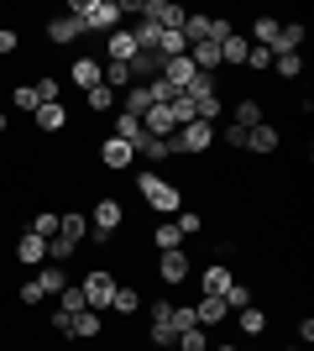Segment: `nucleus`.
I'll use <instances>...</instances> for the list:
<instances>
[{
    "label": "nucleus",
    "mask_w": 314,
    "mask_h": 351,
    "mask_svg": "<svg viewBox=\"0 0 314 351\" xmlns=\"http://www.w3.org/2000/svg\"><path fill=\"white\" fill-rule=\"evenodd\" d=\"M136 194L147 199L152 215H163V220H173L183 210V184H168L157 168H142V173H136Z\"/></svg>",
    "instance_id": "f257e3e1"
},
{
    "label": "nucleus",
    "mask_w": 314,
    "mask_h": 351,
    "mask_svg": "<svg viewBox=\"0 0 314 351\" xmlns=\"http://www.w3.org/2000/svg\"><path fill=\"white\" fill-rule=\"evenodd\" d=\"M209 147H215V126H205V121H189L173 132V158H205Z\"/></svg>",
    "instance_id": "f03ea898"
},
{
    "label": "nucleus",
    "mask_w": 314,
    "mask_h": 351,
    "mask_svg": "<svg viewBox=\"0 0 314 351\" xmlns=\"http://www.w3.org/2000/svg\"><path fill=\"white\" fill-rule=\"evenodd\" d=\"M116 289H120V278L110 273V267H90V273H84V283H79V293H84V304H90V309H110Z\"/></svg>",
    "instance_id": "7ed1b4c3"
},
{
    "label": "nucleus",
    "mask_w": 314,
    "mask_h": 351,
    "mask_svg": "<svg viewBox=\"0 0 314 351\" xmlns=\"http://www.w3.org/2000/svg\"><path fill=\"white\" fill-rule=\"evenodd\" d=\"M136 16H142V21H152L157 32H179L189 11H183L179 0H142V5H136Z\"/></svg>",
    "instance_id": "20e7f679"
},
{
    "label": "nucleus",
    "mask_w": 314,
    "mask_h": 351,
    "mask_svg": "<svg viewBox=\"0 0 314 351\" xmlns=\"http://www.w3.org/2000/svg\"><path fill=\"white\" fill-rule=\"evenodd\" d=\"M94 162H100L105 173H126L136 162V147L120 142V136H100V147H94Z\"/></svg>",
    "instance_id": "39448f33"
},
{
    "label": "nucleus",
    "mask_w": 314,
    "mask_h": 351,
    "mask_svg": "<svg viewBox=\"0 0 314 351\" xmlns=\"http://www.w3.org/2000/svg\"><path fill=\"white\" fill-rule=\"evenodd\" d=\"M189 273H194V263H189V252H183V247H173V252L157 257V283H163V289H183Z\"/></svg>",
    "instance_id": "423d86ee"
},
{
    "label": "nucleus",
    "mask_w": 314,
    "mask_h": 351,
    "mask_svg": "<svg viewBox=\"0 0 314 351\" xmlns=\"http://www.w3.org/2000/svg\"><path fill=\"white\" fill-rule=\"evenodd\" d=\"M262 121H267V105H262V95H236V100H231V126L252 132V126H262Z\"/></svg>",
    "instance_id": "0eeeda50"
},
{
    "label": "nucleus",
    "mask_w": 314,
    "mask_h": 351,
    "mask_svg": "<svg viewBox=\"0 0 314 351\" xmlns=\"http://www.w3.org/2000/svg\"><path fill=\"white\" fill-rule=\"evenodd\" d=\"M42 32H47V43H53V47H79L84 37H90V32L79 27V16H47Z\"/></svg>",
    "instance_id": "6e6552de"
},
{
    "label": "nucleus",
    "mask_w": 314,
    "mask_h": 351,
    "mask_svg": "<svg viewBox=\"0 0 314 351\" xmlns=\"http://www.w3.org/2000/svg\"><path fill=\"white\" fill-rule=\"evenodd\" d=\"M278 147H283V132H278V121H272V116L246 132V152H257V158H272Z\"/></svg>",
    "instance_id": "1a4fd4ad"
},
{
    "label": "nucleus",
    "mask_w": 314,
    "mask_h": 351,
    "mask_svg": "<svg viewBox=\"0 0 314 351\" xmlns=\"http://www.w3.org/2000/svg\"><path fill=\"white\" fill-rule=\"evenodd\" d=\"M11 257H16L21 267H42V263H47V241H42V236H31V231H16Z\"/></svg>",
    "instance_id": "9d476101"
},
{
    "label": "nucleus",
    "mask_w": 314,
    "mask_h": 351,
    "mask_svg": "<svg viewBox=\"0 0 314 351\" xmlns=\"http://www.w3.org/2000/svg\"><path fill=\"white\" fill-rule=\"evenodd\" d=\"M189 309H194V325H199V330H215V325H225V320H231L225 299H215V293H199V299H194Z\"/></svg>",
    "instance_id": "9b49d317"
},
{
    "label": "nucleus",
    "mask_w": 314,
    "mask_h": 351,
    "mask_svg": "<svg viewBox=\"0 0 314 351\" xmlns=\"http://www.w3.org/2000/svg\"><path fill=\"white\" fill-rule=\"evenodd\" d=\"M68 105H37V116H31V126H37V136H58L68 132Z\"/></svg>",
    "instance_id": "f8f14e48"
},
{
    "label": "nucleus",
    "mask_w": 314,
    "mask_h": 351,
    "mask_svg": "<svg viewBox=\"0 0 314 351\" xmlns=\"http://www.w3.org/2000/svg\"><path fill=\"white\" fill-rule=\"evenodd\" d=\"M142 309H147L142 289H136V283H120V289H116V299H110V315H116V320H136Z\"/></svg>",
    "instance_id": "ddd939ff"
},
{
    "label": "nucleus",
    "mask_w": 314,
    "mask_h": 351,
    "mask_svg": "<svg viewBox=\"0 0 314 351\" xmlns=\"http://www.w3.org/2000/svg\"><path fill=\"white\" fill-rule=\"evenodd\" d=\"M100 73H105V58H90V53H79L74 63H68V79H74L84 95H90L94 84H100Z\"/></svg>",
    "instance_id": "4468645a"
},
{
    "label": "nucleus",
    "mask_w": 314,
    "mask_h": 351,
    "mask_svg": "<svg viewBox=\"0 0 314 351\" xmlns=\"http://www.w3.org/2000/svg\"><path fill=\"white\" fill-rule=\"evenodd\" d=\"M131 147H136V158H147V168H157V162L173 158V136H147V132H142Z\"/></svg>",
    "instance_id": "2eb2a0df"
},
{
    "label": "nucleus",
    "mask_w": 314,
    "mask_h": 351,
    "mask_svg": "<svg viewBox=\"0 0 314 351\" xmlns=\"http://www.w3.org/2000/svg\"><path fill=\"white\" fill-rule=\"evenodd\" d=\"M231 283H236V267H225V263H209L205 273H199V293H215V299H220Z\"/></svg>",
    "instance_id": "dca6fc26"
},
{
    "label": "nucleus",
    "mask_w": 314,
    "mask_h": 351,
    "mask_svg": "<svg viewBox=\"0 0 314 351\" xmlns=\"http://www.w3.org/2000/svg\"><path fill=\"white\" fill-rule=\"evenodd\" d=\"M246 53H252L246 32H231V37L220 43V69H246Z\"/></svg>",
    "instance_id": "f3484780"
},
{
    "label": "nucleus",
    "mask_w": 314,
    "mask_h": 351,
    "mask_svg": "<svg viewBox=\"0 0 314 351\" xmlns=\"http://www.w3.org/2000/svg\"><path fill=\"white\" fill-rule=\"evenodd\" d=\"M58 236H68V241H90V215L84 210H58Z\"/></svg>",
    "instance_id": "a211bd4d"
},
{
    "label": "nucleus",
    "mask_w": 314,
    "mask_h": 351,
    "mask_svg": "<svg viewBox=\"0 0 314 351\" xmlns=\"http://www.w3.org/2000/svg\"><path fill=\"white\" fill-rule=\"evenodd\" d=\"M105 336V315H100V309H79V315H74V336H68V341H100Z\"/></svg>",
    "instance_id": "6ab92c4d"
},
{
    "label": "nucleus",
    "mask_w": 314,
    "mask_h": 351,
    "mask_svg": "<svg viewBox=\"0 0 314 351\" xmlns=\"http://www.w3.org/2000/svg\"><path fill=\"white\" fill-rule=\"evenodd\" d=\"M267 325H272V315H267L262 304H246V309H236V330H241V336H262Z\"/></svg>",
    "instance_id": "aec40b11"
},
{
    "label": "nucleus",
    "mask_w": 314,
    "mask_h": 351,
    "mask_svg": "<svg viewBox=\"0 0 314 351\" xmlns=\"http://www.w3.org/2000/svg\"><path fill=\"white\" fill-rule=\"evenodd\" d=\"M304 43H309L304 21H283V27H278V43H272V53H304Z\"/></svg>",
    "instance_id": "412c9836"
},
{
    "label": "nucleus",
    "mask_w": 314,
    "mask_h": 351,
    "mask_svg": "<svg viewBox=\"0 0 314 351\" xmlns=\"http://www.w3.org/2000/svg\"><path fill=\"white\" fill-rule=\"evenodd\" d=\"M31 278L42 283V293H47V299H58V293L68 289V267H58V263H42L37 273H31Z\"/></svg>",
    "instance_id": "4be33fe9"
},
{
    "label": "nucleus",
    "mask_w": 314,
    "mask_h": 351,
    "mask_svg": "<svg viewBox=\"0 0 314 351\" xmlns=\"http://www.w3.org/2000/svg\"><path fill=\"white\" fill-rule=\"evenodd\" d=\"M189 63H194V73H220V43H194Z\"/></svg>",
    "instance_id": "5701e85b"
},
{
    "label": "nucleus",
    "mask_w": 314,
    "mask_h": 351,
    "mask_svg": "<svg viewBox=\"0 0 314 351\" xmlns=\"http://www.w3.org/2000/svg\"><path fill=\"white\" fill-rule=\"evenodd\" d=\"M84 110H90V116H110V110H120V95L105 89V84H94L90 95H84Z\"/></svg>",
    "instance_id": "b1692460"
},
{
    "label": "nucleus",
    "mask_w": 314,
    "mask_h": 351,
    "mask_svg": "<svg viewBox=\"0 0 314 351\" xmlns=\"http://www.w3.org/2000/svg\"><path fill=\"white\" fill-rule=\"evenodd\" d=\"M189 79H194V63H189V53H183V58H168V63H163V84H173L179 95L189 89Z\"/></svg>",
    "instance_id": "393cba45"
},
{
    "label": "nucleus",
    "mask_w": 314,
    "mask_h": 351,
    "mask_svg": "<svg viewBox=\"0 0 314 351\" xmlns=\"http://www.w3.org/2000/svg\"><path fill=\"white\" fill-rule=\"evenodd\" d=\"M120 110L142 121V116H147V110H152V89H147V84H131V89H126V95H120Z\"/></svg>",
    "instance_id": "a878e982"
},
{
    "label": "nucleus",
    "mask_w": 314,
    "mask_h": 351,
    "mask_svg": "<svg viewBox=\"0 0 314 351\" xmlns=\"http://www.w3.org/2000/svg\"><path fill=\"white\" fill-rule=\"evenodd\" d=\"M31 89H37V100H42V105H63V79H58V73H37Z\"/></svg>",
    "instance_id": "bb28decb"
},
{
    "label": "nucleus",
    "mask_w": 314,
    "mask_h": 351,
    "mask_svg": "<svg viewBox=\"0 0 314 351\" xmlns=\"http://www.w3.org/2000/svg\"><path fill=\"white\" fill-rule=\"evenodd\" d=\"M272 73H278V79H288V84H293V79H304V53H272Z\"/></svg>",
    "instance_id": "cd10ccee"
},
{
    "label": "nucleus",
    "mask_w": 314,
    "mask_h": 351,
    "mask_svg": "<svg viewBox=\"0 0 314 351\" xmlns=\"http://www.w3.org/2000/svg\"><path fill=\"white\" fill-rule=\"evenodd\" d=\"M21 231H31V236H42V241H53L58 236V210H37V215L21 226Z\"/></svg>",
    "instance_id": "c85d7f7f"
},
{
    "label": "nucleus",
    "mask_w": 314,
    "mask_h": 351,
    "mask_svg": "<svg viewBox=\"0 0 314 351\" xmlns=\"http://www.w3.org/2000/svg\"><path fill=\"white\" fill-rule=\"evenodd\" d=\"M5 100H11V110H21V116H37V89L31 84H11V95H5Z\"/></svg>",
    "instance_id": "c756f323"
},
{
    "label": "nucleus",
    "mask_w": 314,
    "mask_h": 351,
    "mask_svg": "<svg viewBox=\"0 0 314 351\" xmlns=\"http://www.w3.org/2000/svg\"><path fill=\"white\" fill-rule=\"evenodd\" d=\"M220 299H225V309H231V315H236V309H246V304H257V289H252V283H231V289H225L220 293Z\"/></svg>",
    "instance_id": "7c9ffc66"
},
{
    "label": "nucleus",
    "mask_w": 314,
    "mask_h": 351,
    "mask_svg": "<svg viewBox=\"0 0 314 351\" xmlns=\"http://www.w3.org/2000/svg\"><path fill=\"white\" fill-rule=\"evenodd\" d=\"M152 241H157V252H173V247H183V231L173 220H157V226H152Z\"/></svg>",
    "instance_id": "2f4dec72"
},
{
    "label": "nucleus",
    "mask_w": 314,
    "mask_h": 351,
    "mask_svg": "<svg viewBox=\"0 0 314 351\" xmlns=\"http://www.w3.org/2000/svg\"><path fill=\"white\" fill-rule=\"evenodd\" d=\"M16 304H21V309H37V304H47L42 283H37V278H21V283H16Z\"/></svg>",
    "instance_id": "473e14b6"
},
{
    "label": "nucleus",
    "mask_w": 314,
    "mask_h": 351,
    "mask_svg": "<svg viewBox=\"0 0 314 351\" xmlns=\"http://www.w3.org/2000/svg\"><path fill=\"white\" fill-rule=\"evenodd\" d=\"M173 226L183 231V241H194V236H205V215H199V210H189V205H183L179 215H173Z\"/></svg>",
    "instance_id": "72a5a7b5"
},
{
    "label": "nucleus",
    "mask_w": 314,
    "mask_h": 351,
    "mask_svg": "<svg viewBox=\"0 0 314 351\" xmlns=\"http://www.w3.org/2000/svg\"><path fill=\"white\" fill-rule=\"evenodd\" d=\"M173 351H209V330H199V325H189V330H179V341H173Z\"/></svg>",
    "instance_id": "f704fd0d"
},
{
    "label": "nucleus",
    "mask_w": 314,
    "mask_h": 351,
    "mask_svg": "<svg viewBox=\"0 0 314 351\" xmlns=\"http://www.w3.org/2000/svg\"><path fill=\"white\" fill-rule=\"evenodd\" d=\"M157 53H163V58H183V53H189L183 32H157Z\"/></svg>",
    "instance_id": "c9c22d12"
},
{
    "label": "nucleus",
    "mask_w": 314,
    "mask_h": 351,
    "mask_svg": "<svg viewBox=\"0 0 314 351\" xmlns=\"http://www.w3.org/2000/svg\"><path fill=\"white\" fill-rule=\"evenodd\" d=\"M110 136H120V142H136V136H142V121L126 116V110H116V126H110Z\"/></svg>",
    "instance_id": "e433bc0d"
},
{
    "label": "nucleus",
    "mask_w": 314,
    "mask_h": 351,
    "mask_svg": "<svg viewBox=\"0 0 314 351\" xmlns=\"http://www.w3.org/2000/svg\"><path fill=\"white\" fill-rule=\"evenodd\" d=\"M47 330H53L58 341H68L74 336V315H68V309H53V315H47Z\"/></svg>",
    "instance_id": "4c0bfd02"
},
{
    "label": "nucleus",
    "mask_w": 314,
    "mask_h": 351,
    "mask_svg": "<svg viewBox=\"0 0 314 351\" xmlns=\"http://www.w3.org/2000/svg\"><path fill=\"white\" fill-rule=\"evenodd\" d=\"M58 309H68V315H79V309H90V304H84V293H79V283H68V289L58 293Z\"/></svg>",
    "instance_id": "58836bf2"
},
{
    "label": "nucleus",
    "mask_w": 314,
    "mask_h": 351,
    "mask_svg": "<svg viewBox=\"0 0 314 351\" xmlns=\"http://www.w3.org/2000/svg\"><path fill=\"white\" fill-rule=\"evenodd\" d=\"M21 53V32L16 27H0V58H16Z\"/></svg>",
    "instance_id": "ea45409f"
},
{
    "label": "nucleus",
    "mask_w": 314,
    "mask_h": 351,
    "mask_svg": "<svg viewBox=\"0 0 314 351\" xmlns=\"http://www.w3.org/2000/svg\"><path fill=\"white\" fill-rule=\"evenodd\" d=\"M246 69H252V73H267V69H272V53L252 43V53H246Z\"/></svg>",
    "instance_id": "a19ab883"
},
{
    "label": "nucleus",
    "mask_w": 314,
    "mask_h": 351,
    "mask_svg": "<svg viewBox=\"0 0 314 351\" xmlns=\"http://www.w3.org/2000/svg\"><path fill=\"white\" fill-rule=\"evenodd\" d=\"M293 336H299V346H314V320H309V315L293 320Z\"/></svg>",
    "instance_id": "79ce46f5"
},
{
    "label": "nucleus",
    "mask_w": 314,
    "mask_h": 351,
    "mask_svg": "<svg viewBox=\"0 0 314 351\" xmlns=\"http://www.w3.org/2000/svg\"><path fill=\"white\" fill-rule=\"evenodd\" d=\"M189 325H194V309H189V304H173V330H189Z\"/></svg>",
    "instance_id": "37998d69"
},
{
    "label": "nucleus",
    "mask_w": 314,
    "mask_h": 351,
    "mask_svg": "<svg viewBox=\"0 0 314 351\" xmlns=\"http://www.w3.org/2000/svg\"><path fill=\"white\" fill-rule=\"evenodd\" d=\"M209 351H241L236 341H209Z\"/></svg>",
    "instance_id": "c03bdc74"
},
{
    "label": "nucleus",
    "mask_w": 314,
    "mask_h": 351,
    "mask_svg": "<svg viewBox=\"0 0 314 351\" xmlns=\"http://www.w3.org/2000/svg\"><path fill=\"white\" fill-rule=\"evenodd\" d=\"M5 126H11V116H5V110H0V136H5Z\"/></svg>",
    "instance_id": "a18cd8bd"
},
{
    "label": "nucleus",
    "mask_w": 314,
    "mask_h": 351,
    "mask_svg": "<svg viewBox=\"0 0 314 351\" xmlns=\"http://www.w3.org/2000/svg\"><path fill=\"white\" fill-rule=\"evenodd\" d=\"M283 351H304V346H283Z\"/></svg>",
    "instance_id": "49530a36"
},
{
    "label": "nucleus",
    "mask_w": 314,
    "mask_h": 351,
    "mask_svg": "<svg viewBox=\"0 0 314 351\" xmlns=\"http://www.w3.org/2000/svg\"><path fill=\"white\" fill-rule=\"evenodd\" d=\"M0 27H5V16H0Z\"/></svg>",
    "instance_id": "de8ad7c7"
}]
</instances>
